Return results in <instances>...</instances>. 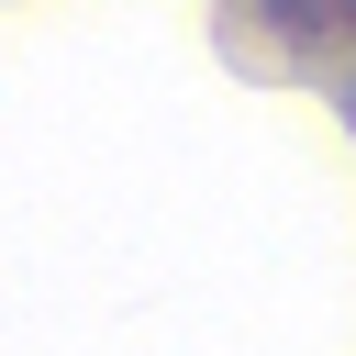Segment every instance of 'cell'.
<instances>
[{"instance_id": "obj_1", "label": "cell", "mask_w": 356, "mask_h": 356, "mask_svg": "<svg viewBox=\"0 0 356 356\" xmlns=\"http://www.w3.org/2000/svg\"><path fill=\"white\" fill-rule=\"evenodd\" d=\"M256 11H267V33H278V44H300V56L356 44V0H256Z\"/></svg>"}, {"instance_id": "obj_2", "label": "cell", "mask_w": 356, "mask_h": 356, "mask_svg": "<svg viewBox=\"0 0 356 356\" xmlns=\"http://www.w3.org/2000/svg\"><path fill=\"white\" fill-rule=\"evenodd\" d=\"M345 122H356V78H345Z\"/></svg>"}]
</instances>
